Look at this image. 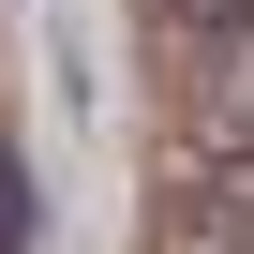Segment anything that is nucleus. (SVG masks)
<instances>
[{"label":"nucleus","mask_w":254,"mask_h":254,"mask_svg":"<svg viewBox=\"0 0 254 254\" xmlns=\"http://www.w3.org/2000/svg\"><path fill=\"white\" fill-rule=\"evenodd\" d=\"M180 150L239 165L254 180V30H194V75H180Z\"/></svg>","instance_id":"nucleus-1"},{"label":"nucleus","mask_w":254,"mask_h":254,"mask_svg":"<svg viewBox=\"0 0 254 254\" xmlns=\"http://www.w3.org/2000/svg\"><path fill=\"white\" fill-rule=\"evenodd\" d=\"M150 254H254V180H239V165H209V150H180Z\"/></svg>","instance_id":"nucleus-2"},{"label":"nucleus","mask_w":254,"mask_h":254,"mask_svg":"<svg viewBox=\"0 0 254 254\" xmlns=\"http://www.w3.org/2000/svg\"><path fill=\"white\" fill-rule=\"evenodd\" d=\"M0 254H30V180H15V135H0Z\"/></svg>","instance_id":"nucleus-3"},{"label":"nucleus","mask_w":254,"mask_h":254,"mask_svg":"<svg viewBox=\"0 0 254 254\" xmlns=\"http://www.w3.org/2000/svg\"><path fill=\"white\" fill-rule=\"evenodd\" d=\"M165 15H180V45H194V30H254V0H165Z\"/></svg>","instance_id":"nucleus-4"}]
</instances>
